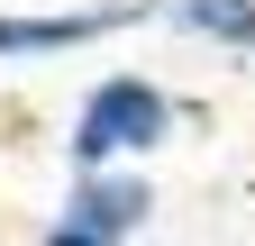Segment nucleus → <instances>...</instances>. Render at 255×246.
I'll list each match as a JSON object with an SVG mask.
<instances>
[{
	"mask_svg": "<svg viewBox=\"0 0 255 246\" xmlns=\"http://www.w3.org/2000/svg\"><path fill=\"white\" fill-rule=\"evenodd\" d=\"M173 91L155 73H101L73 101V128H64V164L73 173H119V164H146L155 146L173 137Z\"/></svg>",
	"mask_w": 255,
	"mask_h": 246,
	"instance_id": "nucleus-1",
	"label": "nucleus"
},
{
	"mask_svg": "<svg viewBox=\"0 0 255 246\" xmlns=\"http://www.w3.org/2000/svg\"><path fill=\"white\" fill-rule=\"evenodd\" d=\"M164 18V0H64V9H0V64H46V55L101 46L119 27Z\"/></svg>",
	"mask_w": 255,
	"mask_h": 246,
	"instance_id": "nucleus-2",
	"label": "nucleus"
},
{
	"mask_svg": "<svg viewBox=\"0 0 255 246\" xmlns=\"http://www.w3.org/2000/svg\"><path fill=\"white\" fill-rule=\"evenodd\" d=\"M55 219H64V228H82L91 246H128V237L155 219V182H146V164H119V173H73Z\"/></svg>",
	"mask_w": 255,
	"mask_h": 246,
	"instance_id": "nucleus-3",
	"label": "nucleus"
},
{
	"mask_svg": "<svg viewBox=\"0 0 255 246\" xmlns=\"http://www.w3.org/2000/svg\"><path fill=\"white\" fill-rule=\"evenodd\" d=\"M164 27L210 55H255V0H164Z\"/></svg>",
	"mask_w": 255,
	"mask_h": 246,
	"instance_id": "nucleus-4",
	"label": "nucleus"
}]
</instances>
